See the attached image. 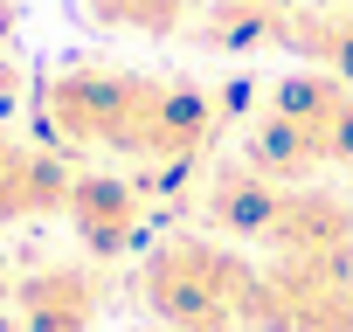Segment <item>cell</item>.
Here are the masks:
<instances>
[{"instance_id":"1","label":"cell","mask_w":353,"mask_h":332,"mask_svg":"<svg viewBox=\"0 0 353 332\" xmlns=\"http://www.w3.org/2000/svg\"><path fill=\"white\" fill-rule=\"evenodd\" d=\"M42 138L56 152H97L132 159L152 174H188L208 159L222 132V104L194 76H152V70H111V63H70L35 90Z\"/></svg>"},{"instance_id":"2","label":"cell","mask_w":353,"mask_h":332,"mask_svg":"<svg viewBox=\"0 0 353 332\" xmlns=\"http://www.w3.org/2000/svg\"><path fill=\"white\" fill-rule=\"evenodd\" d=\"M243 159L284 187H312L319 174H353V90L325 70L284 76L263 97Z\"/></svg>"},{"instance_id":"3","label":"cell","mask_w":353,"mask_h":332,"mask_svg":"<svg viewBox=\"0 0 353 332\" xmlns=\"http://www.w3.org/2000/svg\"><path fill=\"white\" fill-rule=\"evenodd\" d=\"M139 298L166 332H250L256 263L222 236H166L139 263Z\"/></svg>"},{"instance_id":"4","label":"cell","mask_w":353,"mask_h":332,"mask_svg":"<svg viewBox=\"0 0 353 332\" xmlns=\"http://www.w3.org/2000/svg\"><path fill=\"white\" fill-rule=\"evenodd\" d=\"M250 332H353V270L256 263Z\"/></svg>"},{"instance_id":"5","label":"cell","mask_w":353,"mask_h":332,"mask_svg":"<svg viewBox=\"0 0 353 332\" xmlns=\"http://www.w3.org/2000/svg\"><path fill=\"white\" fill-rule=\"evenodd\" d=\"M104 298H111V270L90 256H42L8 284L14 332H97Z\"/></svg>"},{"instance_id":"6","label":"cell","mask_w":353,"mask_h":332,"mask_svg":"<svg viewBox=\"0 0 353 332\" xmlns=\"http://www.w3.org/2000/svg\"><path fill=\"white\" fill-rule=\"evenodd\" d=\"M63 222L77 236V249L90 263H118L139 249L145 222H152V201L132 174H118V166H77V180H70V201H63Z\"/></svg>"},{"instance_id":"7","label":"cell","mask_w":353,"mask_h":332,"mask_svg":"<svg viewBox=\"0 0 353 332\" xmlns=\"http://www.w3.org/2000/svg\"><path fill=\"white\" fill-rule=\"evenodd\" d=\"M263 249L270 263H332V270H353V201L332 194V187H284L277 194V215L263 229Z\"/></svg>"},{"instance_id":"8","label":"cell","mask_w":353,"mask_h":332,"mask_svg":"<svg viewBox=\"0 0 353 332\" xmlns=\"http://www.w3.org/2000/svg\"><path fill=\"white\" fill-rule=\"evenodd\" d=\"M70 180H77L70 152L35 145V138H14L8 125H0V229H21V222L63 215Z\"/></svg>"},{"instance_id":"9","label":"cell","mask_w":353,"mask_h":332,"mask_svg":"<svg viewBox=\"0 0 353 332\" xmlns=\"http://www.w3.org/2000/svg\"><path fill=\"white\" fill-rule=\"evenodd\" d=\"M277 49L305 56V70H325L353 90V0H284Z\"/></svg>"},{"instance_id":"10","label":"cell","mask_w":353,"mask_h":332,"mask_svg":"<svg viewBox=\"0 0 353 332\" xmlns=\"http://www.w3.org/2000/svg\"><path fill=\"white\" fill-rule=\"evenodd\" d=\"M208 0H83V21L104 35H181L188 21H201Z\"/></svg>"},{"instance_id":"11","label":"cell","mask_w":353,"mask_h":332,"mask_svg":"<svg viewBox=\"0 0 353 332\" xmlns=\"http://www.w3.org/2000/svg\"><path fill=\"white\" fill-rule=\"evenodd\" d=\"M28 97V76H21V63H14V49L0 42V111H14Z\"/></svg>"}]
</instances>
